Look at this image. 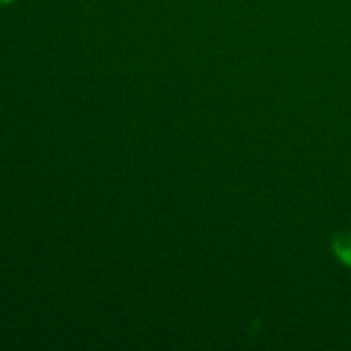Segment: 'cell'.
Here are the masks:
<instances>
[{"label": "cell", "mask_w": 351, "mask_h": 351, "mask_svg": "<svg viewBox=\"0 0 351 351\" xmlns=\"http://www.w3.org/2000/svg\"><path fill=\"white\" fill-rule=\"evenodd\" d=\"M332 252L345 266L351 267V232H339L332 239Z\"/></svg>", "instance_id": "1"}, {"label": "cell", "mask_w": 351, "mask_h": 351, "mask_svg": "<svg viewBox=\"0 0 351 351\" xmlns=\"http://www.w3.org/2000/svg\"><path fill=\"white\" fill-rule=\"evenodd\" d=\"M14 0H0V3H12Z\"/></svg>", "instance_id": "2"}]
</instances>
